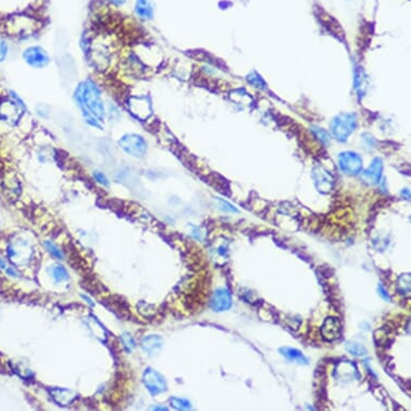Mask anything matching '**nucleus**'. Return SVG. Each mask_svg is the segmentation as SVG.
Listing matches in <instances>:
<instances>
[{
    "label": "nucleus",
    "mask_w": 411,
    "mask_h": 411,
    "mask_svg": "<svg viewBox=\"0 0 411 411\" xmlns=\"http://www.w3.org/2000/svg\"><path fill=\"white\" fill-rule=\"evenodd\" d=\"M8 52H9L8 43H6L2 38H0V63L5 60L6 56H8Z\"/></svg>",
    "instance_id": "21"
},
{
    "label": "nucleus",
    "mask_w": 411,
    "mask_h": 411,
    "mask_svg": "<svg viewBox=\"0 0 411 411\" xmlns=\"http://www.w3.org/2000/svg\"><path fill=\"white\" fill-rule=\"evenodd\" d=\"M44 246L47 247V250L52 254V256H54L57 259L64 258V253L62 252V250H60V247H56L54 244L50 243V241H45Z\"/></svg>",
    "instance_id": "18"
},
{
    "label": "nucleus",
    "mask_w": 411,
    "mask_h": 411,
    "mask_svg": "<svg viewBox=\"0 0 411 411\" xmlns=\"http://www.w3.org/2000/svg\"><path fill=\"white\" fill-rule=\"evenodd\" d=\"M219 203H220V206H221L222 210L228 211V212H237V211H238L236 208H235L233 205H231L230 203H227L226 200L219 199Z\"/></svg>",
    "instance_id": "22"
},
{
    "label": "nucleus",
    "mask_w": 411,
    "mask_h": 411,
    "mask_svg": "<svg viewBox=\"0 0 411 411\" xmlns=\"http://www.w3.org/2000/svg\"><path fill=\"white\" fill-rule=\"evenodd\" d=\"M280 354H281L285 360H288L291 363H297L299 365H307L308 358L304 355L301 350L291 347H282L279 349Z\"/></svg>",
    "instance_id": "14"
},
{
    "label": "nucleus",
    "mask_w": 411,
    "mask_h": 411,
    "mask_svg": "<svg viewBox=\"0 0 411 411\" xmlns=\"http://www.w3.org/2000/svg\"><path fill=\"white\" fill-rule=\"evenodd\" d=\"M233 305L232 293L227 288H219L214 291L210 301V307L215 312H223L231 309Z\"/></svg>",
    "instance_id": "8"
},
{
    "label": "nucleus",
    "mask_w": 411,
    "mask_h": 411,
    "mask_svg": "<svg viewBox=\"0 0 411 411\" xmlns=\"http://www.w3.org/2000/svg\"><path fill=\"white\" fill-rule=\"evenodd\" d=\"M122 341L124 343V347L126 348V350L128 352H130L135 348V340H134V338L130 336L129 334H126V332H125V334H123L122 335Z\"/></svg>",
    "instance_id": "20"
},
{
    "label": "nucleus",
    "mask_w": 411,
    "mask_h": 411,
    "mask_svg": "<svg viewBox=\"0 0 411 411\" xmlns=\"http://www.w3.org/2000/svg\"><path fill=\"white\" fill-rule=\"evenodd\" d=\"M382 161L380 159H375L370 166L362 174V180L364 183L368 185H375L380 182L382 175Z\"/></svg>",
    "instance_id": "11"
},
{
    "label": "nucleus",
    "mask_w": 411,
    "mask_h": 411,
    "mask_svg": "<svg viewBox=\"0 0 411 411\" xmlns=\"http://www.w3.org/2000/svg\"><path fill=\"white\" fill-rule=\"evenodd\" d=\"M50 272H51L52 277L54 278V280L56 282H64V281H66V280L69 279L68 271L62 265L51 266Z\"/></svg>",
    "instance_id": "15"
},
{
    "label": "nucleus",
    "mask_w": 411,
    "mask_h": 411,
    "mask_svg": "<svg viewBox=\"0 0 411 411\" xmlns=\"http://www.w3.org/2000/svg\"><path fill=\"white\" fill-rule=\"evenodd\" d=\"M345 350H347L350 354L354 356H364L367 354V349L365 348L364 345L352 341H348L345 343Z\"/></svg>",
    "instance_id": "16"
},
{
    "label": "nucleus",
    "mask_w": 411,
    "mask_h": 411,
    "mask_svg": "<svg viewBox=\"0 0 411 411\" xmlns=\"http://www.w3.org/2000/svg\"><path fill=\"white\" fill-rule=\"evenodd\" d=\"M378 292H379V295H380V296L384 299V301H387V302H391V297H390V295L388 294L387 291H386V289H384L381 284H379V286H378Z\"/></svg>",
    "instance_id": "23"
},
{
    "label": "nucleus",
    "mask_w": 411,
    "mask_h": 411,
    "mask_svg": "<svg viewBox=\"0 0 411 411\" xmlns=\"http://www.w3.org/2000/svg\"><path fill=\"white\" fill-rule=\"evenodd\" d=\"M171 405L178 410H188L191 409V403L187 400L180 399V397H171L170 399Z\"/></svg>",
    "instance_id": "17"
},
{
    "label": "nucleus",
    "mask_w": 411,
    "mask_h": 411,
    "mask_svg": "<svg viewBox=\"0 0 411 411\" xmlns=\"http://www.w3.org/2000/svg\"><path fill=\"white\" fill-rule=\"evenodd\" d=\"M143 383L147 388V390L153 396L162 394L166 392L167 383L165 378L163 377L159 371H156L152 368H147L143 373Z\"/></svg>",
    "instance_id": "6"
},
{
    "label": "nucleus",
    "mask_w": 411,
    "mask_h": 411,
    "mask_svg": "<svg viewBox=\"0 0 411 411\" xmlns=\"http://www.w3.org/2000/svg\"><path fill=\"white\" fill-rule=\"evenodd\" d=\"M341 323L338 318L329 317L324 321L321 328V335L326 341H335L341 336Z\"/></svg>",
    "instance_id": "9"
},
{
    "label": "nucleus",
    "mask_w": 411,
    "mask_h": 411,
    "mask_svg": "<svg viewBox=\"0 0 411 411\" xmlns=\"http://www.w3.org/2000/svg\"><path fill=\"white\" fill-rule=\"evenodd\" d=\"M23 60L34 69L47 68L52 62L49 52L41 45H31L26 48L23 52Z\"/></svg>",
    "instance_id": "5"
},
{
    "label": "nucleus",
    "mask_w": 411,
    "mask_h": 411,
    "mask_svg": "<svg viewBox=\"0 0 411 411\" xmlns=\"http://www.w3.org/2000/svg\"><path fill=\"white\" fill-rule=\"evenodd\" d=\"M117 147L129 158L136 160L145 159L149 151V143L141 134L126 133L117 139Z\"/></svg>",
    "instance_id": "2"
},
{
    "label": "nucleus",
    "mask_w": 411,
    "mask_h": 411,
    "mask_svg": "<svg viewBox=\"0 0 411 411\" xmlns=\"http://www.w3.org/2000/svg\"><path fill=\"white\" fill-rule=\"evenodd\" d=\"M74 101L89 127L102 130L108 111L100 86L92 79L82 80L74 90Z\"/></svg>",
    "instance_id": "1"
},
{
    "label": "nucleus",
    "mask_w": 411,
    "mask_h": 411,
    "mask_svg": "<svg viewBox=\"0 0 411 411\" xmlns=\"http://www.w3.org/2000/svg\"><path fill=\"white\" fill-rule=\"evenodd\" d=\"M313 180H315V184L318 191L323 194L329 193L332 186H334V179H332L329 171H326L325 169L321 167H317L313 170Z\"/></svg>",
    "instance_id": "10"
},
{
    "label": "nucleus",
    "mask_w": 411,
    "mask_h": 411,
    "mask_svg": "<svg viewBox=\"0 0 411 411\" xmlns=\"http://www.w3.org/2000/svg\"><path fill=\"white\" fill-rule=\"evenodd\" d=\"M93 178L97 182V183H99L100 185H103V186L109 185V179L107 178V175L104 174L103 172H101V171H94L93 172Z\"/></svg>",
    "instance_id": "19"
},
{
    "label": "nucleus",
    "mask_w": 411,
    "mask_h": 411,
    "mask_svg": "<svg viewBox=\"0 0 411 411\" xmlns=\"http://www.w3.org/2000/svg\"><path fill=\"white\" fill-rule=\"evenodd\" d=\"M26 109L24 101L16 94L11 93L10 98L0 102V121L10 126L15 125Z\"/></svg>",
    "instance_id": "3"
},
{
    "label": "nucleus",
    "mask_w": 411,
    "mask_h": 411,
    "mask_svg": "<svg viewBox=\"0 0 411 411\" xmlns=\"http://www.w3.org/2000/svg\"><path fill=\"white\" fill-rule=\"evenodd\" d=\"M356 128V116L352 113H341L331 122L330 129L338 140L344 141Z\"/></svg>",
    "instance_id": "4"
},
{
    "label": "nucleus",
    "mask_w": 411,
    "mask_h": 411,
    "mask_svg": "<svg viewBox=\"0 0 411 411\" xmlns=\"http://www.w3.org/2000/svg\"><path fill=\"white\" fill-rule=\"evenodd\" d=\"M153 410H167V408L166 407H162V408H159V407H154V408H152Z\"/></svg>",
    "instance_id": "25"
},
{
    "label": "nucleus",
    "mask_w": 411,
    "mask_h": 411,
    "mask_svg": "<svg viewBox=\"0 0 411 411\" xmlns=\"http://www.w3.org/2000/svg\"><path fill=\"white\" fill-rule=\"evenodd\" d=\"M164 340L160 335H148L142 338L140 342L141 349L149 354H155L162 349Z\"/></svg>",
    "instance_id": "13"
},
{
    "label": "nucleus",
    "mask_w": 411,
    "mask_h": 411,
    "mask_svg": "<svg viewBox=\"0 0 411 411\" xmlns=\"http://www.w3.org/2000/svg\"><path fill=\"white\" fill-rule=\"evenodd\" d=\"M106 1H108L109 3L113 4V5H116V6H122V5H124L127 2V0H106Z\"/></svg>",
    "instance_id": "24"
},
{
    "label": "nucleus",
    "mask_w": 411,
    "mask_h": 411,
    "mask_svg": "<svg viewBox=\"0 0 411 411\" xmlns=\"http://www.w3.org/2000/svg\"><path fill=\"white\" fill-rule=\"evenodd\" d=\"M339 167L343 173L349 175L360 174L363 169V160L354 152H343L339 155Z\"/></svg>",
    "instance_id": "7"
},
{
    "label": "nucleus",
    "mask_w": 411,
    "mask_h": 411,
    "mask_svg": "<svg viewBox=\"0 0 411 411\" xmlns=\"http://www.w3.org/2000/svg\"><path fill=\"white\" fill-rule=\"evenodd\" d=\"M134 11L142 21H152L155 16V4L152 0H136Z\"/></svg>",
    "instance_id": "12"
}]
</instances>
